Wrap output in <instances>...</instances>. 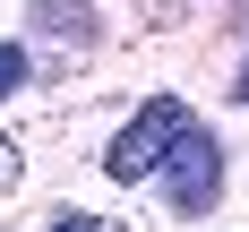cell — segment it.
<instances>
[{
  "label": "cell",
  "mask_w": 249,
  "mask_h": 232,
  "mask_svg": "<svg viewBox=\"0 0 249 232\" xmlns=\"http://www.w3.org/2000/svg\"><path fill=\"white\" fill-rule=\"evenodd\" d=\"M180 129H189V103H180V95H146L121 121V138L103 146V180H155V163L172 155Z\"/></svg>",
  "instance_id": "6da1fadb"
},
{
  "label": "cell",
  "mask_w": 249,
  "mask_h": 232,
  "mask_svg": "<svg viewBox=\"0 0 249 232\" xmlns=\"http://www.w3.org/2000/svg\"><path fill=\"white\" fill-rule=\"evenodd\" d=\"M155 180H163V206L172 215H206V206L224 198V146H215V129H180L172 138V155L155 163Z\"/></svg>",
  "instance_id": "7a4b0ae2"
},
{
  "label": "cell",
  "mask_w": 249,
  "mask_h": 232,
  "mask_svg": "<svg viewBox=\"0 0 249 232\" xmlns=\"http://www.w3.org/2000/svg\"><path fill=\"white\" fill-rule=\"evenodd\" d=\"M35 26L43 35H69V43H95V9L86 0H35Z\"/></svg>",
  "instance_id": "3957f363"
},
{
  "label": "cell",
  "mask_w": 249,
  "mask_h": 232,
  "mask_svg": "<svg viewBox=\"0 0 249 232\" xmlns=\"http://www.w3.org/2000/svg\"><path fill=\"white\" fill-rule=\"evenodd\" d=\"M26 86V43H0V103Z\"/></svg>",
  "instance_id": "277c9868"
},
{
  "label": "cell",
  "mask_w": 249,
  "mask_h": 232,
  "mask_svg": "<svg viewBox=\"0 0 249 232\" xmlns=\"http://www.w3.org/2000/svg\"><path fill=\"white\" fill-rule=\"evenodd\" d=\"M26 180V155H18V138H9V129H0V198H9V189H18Z\"/></svg>",
  "instance_id": "5b68a950"
},
{
  "label": "cell",
  "mask_w": 249,
  "mask_h": 232,
  "mask_svg": "<svg viewBox=\"0 0 249 232\" xmlns=\"http://www.w3.org/2000/svg\"><path fill=\"white\" fill-rule=\"evenodd\" d=\"M43 232H129V224H112V215H52Z\"/></svg>",
  "instance_id": "8992f818"
},
{
  "label": "cell",
  "mask_w": 249,
  "mask_h": 232,
  "mask_svg": "<svg viewBox=\"0 0 249 232\" xmlns=\"http://www.w3.org/2000/svg\"><path fill=\"white\" fill-rule=\"evenodd\" d=\"M232 95H241V103H249V60H241V77H232Z\"/></svg>",
  "instance_id": "52a82bcc"
}]
</instances>
